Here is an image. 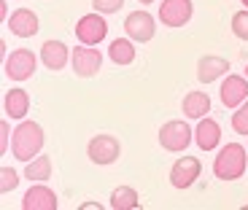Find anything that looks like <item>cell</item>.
Here are the masks:
<instances>
[{"label":"cell","instance_id":"7","mask_svg":"<svg viewBox=\"0 0 248 210\" xmlns=\"http://www.w3.org/2000/svg\"><path fill=\"white\" fill-rule=\"evenodd\" d=\"M87 156L94 162V165L108 167L122 156V143H119V137L106 135V132H103V135H94L92 140H89V146H87Z\"/></svg>","mask_w":248,"mask_h":210},{"label":"cell","instance_id":"27","mask_svg":"<svg viewBox=\"0 0 248 210\" xmlns=\"http://www.w3.org/2000/svg\"><path fill=\"white\" fill-rule=\"evenodd\" d=\"M8 16H11V14H8V3H6V0H0V19L8 22Z\"/></svg>","mask_w":248,"mask_h":210},{"label":"cell","instance_id":"2","mask_svg":"<svg viewBox=\"0 0 248 210\" xmlns=\"http://www.w3.org/2000/svg\"><path fill=\"white\" fill-rule=\"evenodd\" d=\"M248 146H240V143H227L218 156L213 159V175L218 180H237L246 175L248 167Z\"/></svg>","mask_w":248,"mask_h":210},{"label":"cell","instance_id":"28","mask_svg":"<svg viewBox=\"0 0 248 210\" xmlns=\"http://www.w3.org/2000/svg\"><path fill=\"white\" fill-rule=\"evenodd\" d=\"M94 208H100V205H94V202H84V205H81V210H94Z\"/></svg>","mask_w":248,"mask_h":210},{"label":"cell","instance_id":"16","mask_svg":"<svg viewBox=\"0 0 248 210\" xmlns=\"http://www.w3.org/2000/svg\"><path fill=\"white\" fill-rule=\"evenodd\" d=\"M221 140V124L211 116L197 119V127H194V143H197L202 151H213Z\"/></svg>","mask_w":248,"mask_h":210},{"label":"cell","instance_id":"23","mask_svg":"<svg viewBox=\"0 0 248 210\" xmlns=\"http://www.w3.org/2000/svg\"><path fill=\"white\" fill-rule=\"evenodd\" d=\"M232 35L240 38V41H248V8H243L232 16Z\"/></svg>","mask_w":248,"mask_h":210},{"label":"cell","instance_id":"21","mask_svg":"<svg viewBox=\"0 0 248 210\" xmlns=\"http://www.w3.org/2000/svg\"><path fill=\"white\" fill-rule=\"evenodd\" d=\"M108 199H111L108 205L113 210H138L140 208V197H138V192L132 186H116Z\"/></svg>","mask_w":248,"mask_h":210},{"label":"cell","instance_id":"29","mask_svg":"<svg viewBox=\"0 0 248 210\" xmlns=\"http://www.w3.org/2000/svg\"><path fill=\"white\" fill-rule=\"evenodd\" d=\"M138 3H143V6H151V3H154V0H138Z\"/></svg>","mask_w":248,"mask_h":210},{"label":"cell","instance_id":"12","mask_svg":"<svg viewBox=\"0 0 248 210\" xmlns=\"http://www.w3.org/2000/svg\"><path fill=\"white\" fill-rule=\"evenodd\" d=\"M57 208H60V199L46 183H32L25 192V199H22V210H57Z\"/></svg>","mask_w":248,"mask_h":210},{"label":"cell","instance_id":"14","mask_svg":"<svg viewBox=\"0 0 248 210\" xmlns=\"http://www.w3.org/2000/svg\"><path fill=\"white\" fill-rule=\"evenodd\" d=\"M8 30L16 38H32L41 30V22H38V14L30 11V8H16V11L8 16Z\"/></svg>","mask_w":248,"mask_h":210},{"label":"cell","instance_id":"4","mask_svg":"<svg viewBox=\"0 0 248 210\" xmlns=\"http://www.w3.org/2000/svg\"><path fill=\"white\" fill-rule=\"evenodd\" d=\"M108 35V22H106V14L92 11V14H84V16L76 22V38L78 44H87V46H97L103 44Z\"/></svg>","mask_w":248,"mask_h":210},{"label":"cell","instance_id":"13","mask_svg":"<svg viewBox=\"0 0 248 210\" xmlns=\"http://www.w3.org/2000/svg\"><path fill=\"white\" fill-rule=\"evenodd\" d=\"M230 73V60H224L218 54H205L197 60V78L200 84H213V81L224 78Z\"/></svg>","mask_w":248,"mask_h":210},{"label":"cell","instance_id":"3","mask_svg":"<svg viewBox=\"0 0 248 210\" xmlns=\"http://www.w3.org/2000/svg\"><path fill=\"white\" fill-rule=\"evenodd\" d=\"M194 140V130L186 119H173V121L159 127V146L170 154H184Z\"/></svg>","mask_w":248,"mask_h":210},{"label":"cell","instance_id":"15","mask_svg":"<svg viewBox=\"0 0 248 210\" xmlns=\"http://www.w3.org/2000/svg\"><path fill=\"white\" fill-rule=\"evenodd\" d=\"M70 54H73V51L62 44V41H44V46H41V65H44L46 70L60 73V70L70 62Z\"/></svg>","mask_w":248,"mask_h":210},{"label":"cell","instance_id":"19","mask_svg":"<svg viewBox=\"0 0 248 210\" xmlns=\"http://www.w3.org/2000/svg\"><path fill=\"white\" fill-rule=\"evenodd\" d=\"M108 60L116 65H132L135 62V41L132 38H116L108 46Z\"/></svg>","mask_w":248,"mask_h":210},{"label":"cell","instance_id":"17","mask_svg":"<svg viewBox=\"0 0 248 210\" xmlns=\"http://www.w3.org/2000/svg\"><path fill=\"white\" fill-rule=\"evenodd\" d=\"M3 113H6L8 119H14V121H22V119L30 113V94L19 87L8 89L6 97H3Z\"/></svg>","mask_w":248,"mask_h":210},{"label":"cell","instance_id":"30","mask_svg":"<svg viewBox=\"0 0 248 210\" xmlns=\"http://www.w3.org/2000/svg\"><path fill=\"white\" fill-rule=\"evenodd\" d=\"M240 3H243V6H246V8H248V0H240Z\"/></svg>","mask_w":248,"mask_h":210},{"label":"cell","instance_id":"18","mask_svg":"<svg viewBox=\"0 0 248 210\" xmlns=\"http://www.w3.org/2000/svg\"><path fill=\"white\" fill-rule=\"evenodd\" d=\"M181 111L186 119H202L211 113V97L205 92H189L181 103Z\"/></svg>","mask_w":248,"mask_h":210},{"label":"cell","instance_id":"31","mask_svg":"<svg viewBox=\"0 0 248 210\" xmlns=\"http://www.w3.org/2000/svg\"><path fill=\"white\" fill-rule=\"evenodd\" d=\"M246 75H248V65H246Z\"/></svg>","mask_w":248,"mask_h":210},{"label":"cell","instance_id":"25","mask_svg":"<svg viewBox=\"0 0 248 210\" xmlns=\"http://www.w3.org/2000/svg\"><path fill=\"white\" fill-rule=\"evenodd\" d=\"M122 6H124V0H92V8L100 14H106V16L122 11Z\"/></svg>","mask_w":248,"mask_h":210},{"label":"cell","instance_id":"26","mask_svg":"<svg viewBox=\"0 0 248 210\" xmlns=\"http://www.w3.org/2000/svg\"><path fill=\"white\" fill-rule=\"evenodd\" d=\"M11 135H14V130H11V124H8V116L0 121V154H8L11 151Z\"/></svg>","mask_w":248,"mask_h":210},{"label":"cell","instance_id":"5","mask_svg":"<svg viewBox=\"0 0 248 210\" xmlns=\"http://www.w3.org/2000/svg\"><path fill=\"white\" fill-rule=\"evenodd\" d=\"M35 68H38L35 51H30V49H16V51H11V54L6 57L3 73H6V78H11V81H16V84H19V81L32 78Z\"/></svg>","mask_w":248,"mask_h":210},{"label":"cell","instance_id":"9","mask_svg":"<svg viewBox=\"0 0 248 210\" xmlns=\"http://www.w3.org/2000/svg\"><path fill=\"white\" fill-rule=\"evenodd\" d=\"M124 32L135 44H149L151 38L156 35V19L149 11H132L124 19Z\"/></svg>","mask_w":248,"mask_h":210},{"label":"cell","instance_id":"8","mask_svg":"<svg viewBox=\"0 0 248 210\" xmlns=\"http://www.w3.org/2000/svg\"><path fill=\"white\" fill-rule=\"evenodd\" d=\"M200 173H202V162L197 156H178L170 167V186L184 192V189L197 183Z\"/></svg>","mask_w":248,"mask_h":210},{"label":"cell","instance_id":"11","mask_svg":"<svg viewBox=\"0 0 248 210\" xmlns=\"http://www.w3.org/2000/svg\"><path fill=\"white\" fill-rule=\"evenodd\" d=\"M248 100V75H224L221 81V103L235 111Z\"/></svg>","mask_w":248,"mask_h":210},{"label":"cell","instance_id":"20","mask_svg":"<svg viewBox=\"0 0 248 210\" xmlns=\"http://www.w3.org/2000/svg\"><path fill=\"white\" fill-rule=\"evenodd\" d=\"M22 178L32 180V183H46L51 178V159L44 154H38L35 159L25 162V175Z\"/></svg>","mask_w":248,"mask_h":210},{"label":"cell","instance_id":"1","mask_svg":"<svg viewBox=\"0 0 248 210\" xmlns=\"http://www.w3.org/2000/svg\"><path fill=\"white\" fill-rule=\"evenodd\" d=\"M46 143V135H44V127L38 121H30V119H22L16 124V130L11 135V154L16 156L19 162H30L41 154Z\"/></svg>","mask_w":248,"mask_h":210},{"label":"cell","instance_id":"10","mask_svg":"<svg viewBox=\"0 0 248 210\" xmlns=\"http://www.w3.org/2000/svg\"><path fill=\"white\" fill-rule=\"evenodd\" d=\"M194 14V3L192 0H162L159 6V22L165 27H184L189 25V19Z\"/></svg>","mask_w":248,"mask_h":210},{"label":"cell","instance_id":"24","mask_svg":"<svg viewBox=\"0 0 248 210\" xmlns=\"http://www.w3.org/2000/svg\"><path fill=\"white\" fill-rule=\"evenodd\" d=\"M16 183H19L16 170H14V167H0V192H3V194L14 192V189H16Z\"/></svg>","mask_w":248,"mask_h":210},{"label":"cell","instance_id":"6","mask_svg":"<svg viewBox=\"0 0 248 210\" xmlns=\"http://www.w3.org/2000/svg\"><path fill=\"white\" fill-rule=\"evenodd\" d=\"M70 65L78 78H94L103 68V51L94 46L78 44V49H73V54H70Z\"/></svg>","mask_w":248,"mask_h":210},{"label":"cell","instance_id":"22","mask_svg":"<svg viewBox=\"0 0 248 210\" xmlns=\"http://www.w3.org/2000/svg\"><path fill=\"white\" fill-rule=\"evenodd\" d=\"M232 130L237 135H248V100L240 108H235V113H232Z\"/></svg>","mask_w":248,"mask_h":210}]
</instances>
